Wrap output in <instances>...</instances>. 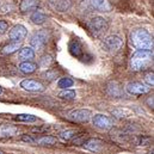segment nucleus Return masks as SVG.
I'll list each match as a JSON object with an SVG mask.
<instances>
[{
  "label": "nucleus",
  "instance_id": "2",
  "mask_svg": "<svg viewBox=\"0 0 154 154\" xmlns=\"http://www.w3.org/2000/svg\"><path fill=\"white\" fill-rule=\"evenodd\" d=\"M153 61V51L152 50H137L131 56V69L133 71H142L147 66H149Z\"/></svg>",
  "mask_w": 154,
  "mask_h": 154
},
{
  "label": "nucleus",
  "instance_id": "28",
  "mask_svg": "<svg viewBox=\"0 0 154 154\" xmlns=\"http://www.w3.org/2000/svg\"><path fill=\"white\" fill-rule=\"evenodd\" d=\"M51 62H53V57H51L50 55H45V56H43V57L41 59V61H39V67L43 68V69H45V68H48V67L51 65Z\"/></svg>",
  "mask_w": 154,
  "mask_h": 154
},
{
  "label": "nucleus",
  "instance_id": "17",
  "mask_svg": "<svg viewBox=\"0 0 154 154\" xmlns=\"http://www.w3.org/2000/svg\"><path fill=\"white\" fill-rule=\"evenodd\" d=\"M19 57L24 61H30L35 59V51L31 47H24L19 50Z\"/></svg>",
  "mask_w": 154,
  "mask_h": 154
},
{
  "label": "nucleus",
  "instance_id": "22",
  "mask_svg": "<svg viewBox=\"0 0 154 154\" xmlns=\"http://www.w3.org/2000/svg\"><path fill=\"white\" fill-rule=\"evenodd\" d=\"M18 49H20V42H12L2 48V53L4 54H13Z\"/></svg>",
  "mask_w": 154,
  "mask_h": 154
},
{
  "label": "nucleus",
  "instance_id": "23",
  "mask_svg": "<svg viewBox=\"0 0 154 154\" xmlns=\"http://www.w3.org/2000/svg\"><path fill=\"white\" fill-rule=\"evenodd\" d=\"M111 112L117 118H125V117H129V116L131 115V110H129L127 108H118V109L112 110Z\"/></svg>",
  "mask_w": 154,
  "mask_h": 154
},
{
  "label": "nucleus",
  "instance_id": "11",
  "mask_svg": "<svg viewBox=\"0 0 154 154\" xmlns=\"http://www.w3.org/2000/svg\"><path fill=\"white\" fill-rule=\"evenodd\" d=\"M90 6L99 12H110L111 5L108 0H87Z\"/></svg>",
  "mask_w": 154,
  "mask_h": 154
},
{
  "label": "nucleus",
  "instance_id": "32",
  "mask_svg": "<svg viewBox=\"0 0 154 154\" xmlns=\"http://www.w3.org/2000/svg\"><path fill=\"white\" fill-rule=\"evenodd\" d=\"M8 28V24L5 20H0V34H4Z\"/></svg>",
  "mask_w": 154,
  "mask_h": 154
},
{
  "label": "nucleus",
  "instance_id": "1",
  "mask_svg": "<svg viewBox=\"0 0 154 154\" xmlns=\"http://www.w3.org/2000/svg\"><path fill=\"white\" fill-rule=\"evenodd\" d=\"M131 44L139 50H152L153 38L146 29H136L130 34Z\"/></svg>",
  "mask_w": 154,
  "mask_h": 154
},
{
  "label": "nucleus",
  "instance_id": "30",
  "mask_svg": "<svg viewBox=\"0 0 154 154\" xmlns=\"http://www.w3.org/2000/svg\"><path fill=\"white\" fill-rule=\"evenodd\" d=\"M154 74L153 72H151V73H148V74H146V77H145V81L147 82V85L148 86H153L154 85Z\"/></svg>",
  "mask_w": 154,
  "mask_h": 154
},
{
  "label": "nucleus",
  "instance_id": "24",
  "mask_svg": "<svg viewBox=\"0 0 154 154\" xmlns=\"http://www.w3.org/2000/svg\"><path fill=\"white\" fill-rule=\"evenodd\" d=\"M75 134H77L75 130H71V129H68V130H62V131L59 133V137H60L62 141H69L72 137L75 136Z\"/></svg>",
  "mask_w": 154,
  "mask_h": 154
},
{
  "label": "nucleus",
  "instance_id": "18",
  "mask_svg": "<svg viewBox=\"0 0 154 154\" xmlns=\"http://www.w3.org/2000/svg\"><path fill=\"white\" fill-rule=\"evenodd\" d=\"M18 68H19V71H20L22 73H24V74H31V73H34V72L36 71L37 66H36L35 63L30 62V61H24V62H22V63L19 65Z\"/></svg>",
  "mask_w": 154,
  "mask_h": 154
},
{
  "label": "nucleus",
  "instance_id": "34",
  "mask_svg": "<svg viewBox=\"0 0 154 154\" xmlns=\"http://www.w3.org/2000/svg\"><path fill=\"white\" fill-rule=\"evenodd\" d=\"M147 103H148V106L153 109V97H149L148 100H147Z\"/></svg>",
  "mask_w": 154,
  "mask_h": 154
},
{
  "label": "nucleus",
  "instance_id": "13",
  "mask_svg": "<svg viewBox=\"0 0 154 154\" xmlns=\"http://www.w3.org/2000/svg\"><path fill=\"white\" fill-rule=\"evenodd\" d=\"M18 134V128L11 124L0 125V137H12Z\"/></svg>",
  "mask_w": 154,
  "mask_h": 154
},
{
  "label": "nucleus",
  "instance_id": "5",
  "mask_svg": "<svg viewBox=\"0 0 154 154\" xmlns=\"http://www.w3.org/2000/svg\"><path fill=\"white\" fill-rule=\"evenodd\" d=\"M125 90L131 96H141V94L148 93L151 87L148 85H146V84H142V82H139V81H134V82H129L125 86Z\"/></svg>",
  "mask_w": 154,
  "mask_h": 154
},
{
  "label": "nucleus",
  "instance_id": "33",
  "mask_svg": "<svg viewBox=\"0 0 154 154\" xmlns=\"http://www.w3.org/2000/svg\"><path fill=\"white\" fill-rule=\"evenodd\" d=\"M48 129H49V127H47V125H44V127H36V128L32 129V131L34 133H43V131H47Z\"/></svg>",
  "mask_w": 154,
  "mask_h": 154
},
{
  "label": "nucleus",
  "instance_id": "36",
  "mask_svg": "<svg viewBox=\"0 0 154 154\" xmlns=\"http://www.w3.org/2000/svg\"><path fill=\"white\" fill-rule=\"evenodd\" d=\"M0 154H4V153H2V152H1V151H0Z\"/></svg>",
  "mask_w": 154,
  "mask_h": 154
},
{
  "label": "nucleus",
  "instance_id": "29",
  "mask_svg": "<svg viewBox=\"0 0 154 154\" xmlns=\"http://www.w3.org/2000/svg\"><path fill=\"white\" fill-rule=\"evenodd\" d=\"M57 75H59V73L56 71H48L47 73H44V77L48 80H54L57 78Z\"/></svg>",
  "mask_w": 154,
  "mask_h": 154
},
{
  "label": "nucleus",
  "instance_id": "25",
  "mask_svg": "<svg viewBox=\"0 0 154 154\" xmlns=\"http://www.w3.org/2000/svg\"><path fill=\"white\" fill-rule=\"evenodd\" d=\"M16 119L19 122H28V123H32L37 121V117L34 115H28V114H22V115L16 116Z\"/></svg>",
  "mask_w": 154,
  "mask_h": 154
},
{
  "label": "nucleus",
  "instance_id": "8",
  "mask_svg": "<svg viewBox=\"0 0 154 154\" xmlns=\"http://www.w3.org/2000/svg\"><path fill=\"white\" fill-rule=\"evenodd\" d=\"M92 122H93V125H94V127H97V128H99V129H103V130H109V129H111L112 125H114L110 117H108V116H105V115H100V114L93 116Z\"/></svg>",
  "mask_w": 154,
  "mask_h": 154
},
{
  "label": "nucleus",
  "instance_id": "14",
  "mask_svg": "<svg viewBox=\"0 0 154 154\" xmlns=\"http://www.w3.org/2000/svg\"><path fill=\"white\" fill-rule=\"evenodd\" d=\"M103 145V141L99 139H88L86 142H84V147L91 152H99Z\"/></svg>",
  "mask_w": 154,
  "mask_h": 154
},
{
  "label": "nucleus",
  "instance_id": "6",
  "mask_svg": "<svg viewBox=\"0 0 154 154\" xmlns=\"http://www.w3.org/2000/svg\"><path fill=\"white\" fill-rule=\"evenodd\" d=\"M91 111L87 110V109H77V110H73L71 112H68L67 118L73 121V122H78V123H84V122H87L90 118H91Z\"/></svg>",
  "mask_w": 154,
  "mask_h": 154
},
{
  "label": "nucleus",
  "instance_id": "35",
  "mask_svg": "<svg viewBox=\"0 0 154 154\" xmlns=\"http://www.w3.org/2000/svg\"><path fill=\"white\" fill-rule=\"evenodd\" d=\"M1 92H2V88H1V87H0V94H1Z\"/></svg>",
  "mask_w": 154,
  "mask_h": 154
},
{
  "label": "nucleus",
  "instance_id": "21",
  "mask_svg": "<svg viewBox=\"0 0 154 154\" xmlns=\"http://www.w3.org/2000/svg\"><path fill=\"white\" fill-rule=\"evenodd\" d=\"M56 142V137L54 136H41V137H36V141L35 143L37 145H43V146H50V145H54Z\"/></svg>",
  "mask_w": 154,
  "mask_h": 154
},
{
  "label": "nucleus",
  "instance_id": "16",
  "mask_svg": "<svg viewBox=\"0 0 154 154\" xmlns=\"http://www.w3.org/2000/svg\"><path fill=\"white\" fill-rule=\"evenodd\" d=\"M106 92L111 97H121L122 96V88H121V86L116 81H111V82L108 84Z\"/></svg>",
  "mask_w": 154,
  "mask_h": 154
},
{
  "label": "nucleus",
  "instance_id": "31",
  "mask_svg": "<svg viewBox=\"0 0 154 154\" xmlns=\"http://www.w3.org/2000/svg\"><path fill=\"white\" fill-rule=\"evenodd\" d=\"M22 141H24V142H28V143H35V141H36V137H34V136H30V135H23V136H22Z\"/></svg>",
  "mask_w": 154,
  "mask_h": 154
},
{
  "label": "nucleus",
  "instance_id": "19",
  "mask_svg": "<svg viewBox=\"0 0 154 154\" xmlns=\"http://www.w3.org/2000/svg\"><path fill=\"white\" fill-rule=\"evenodd\" d=\"M37 0H22L19 4V10L22 12H28L31 10H35L37 6Z\"/></svg>",
  "mask_w": 154,
  "mask_h": 154
},
{
  "label": "nucleus",
  "instance_id": "20",
  "mask_svg": "<svg viewBox=\"0 0 154 154\" xmlns=\"http://www.w3.org/2000/svg\"><path fill=\"white\" fill-rule=\"evenodd\" d=\"M30 20L34 23V24H37V25H41L43 23L47 22V16L42 12V11H35L31 16H30Z\"/></svg>",
  "mask_w": 154,
  "mask_h": 154
},
{
  "label": "nucleus",
  "instance_id": "27",
  "mask_svg": "<svg viewBox=\"0 0 154 154\" xmlns=\"http://www.w3.org/2000/svg\"><path fill=\"white\" fill-rule=\"evenodd\" d=\"M57 86L61 87V88H65L67 90L68 87H72L73 86V80L71 78H61L57 82Z\"/></svg>",
  "mask_w": 154,
  "mask_h": 154
},
{
  "label": "nucleus",
  "instance_id": "15",
  "mask_svg": "<svg viewBox=\"0 0 154 154\" xmlns=\"http://www.w3.org/2000/svg\"><path fill=\"white\" fill-rule=\"evenodd\" d=\"M50 5L54 10L56 11H60V12H63L69 8L71 6V2L68 0H50Z\"/></svg>",
  "mask_w": 154,
  "mask_h": 154
},
{
  "label": "nucleus",
  "instance_id": "3",
  "mask_svg": "<svg viewBox=\"0 0 154 154\" xmlns=\"http://www.w3.org/2000/svg\"><path fill=\"white\" fill-rule=\"evenodd\" d=\"M87 28L90 30V32L94 36H100L103 35L105 31H108L109 24L106 22V19H104L103 17H93L92 19H90L87 22Z\"/></svg>",
  "mask_w": 154,
  "mask_h": 154
},
{
  "label": "nucleus",
  "instance_id": "7",
  "mask_svg": "<svg viewBox=\"0 0 154 154\" xmlns=\"http://www.w3.org/2000/svg\"><path fill=\"white\" fill-rule=\"evenodd\" d=\"M103 44H104V47L106 48L108 51H110V53H117L122 48L123 41L121 39V37L112 35V36H109V37H106V38L104 39L103 41Z\"/></svg>",
  "mask_w": 154,
  "mask_h": 154
},
{
  "label": "nucleus",
  "instance_id": "4",
  "mask_svg": "<svg viewBox=\"0 0 154 154\" xmlns=\"http://www.w3.org/2000/svg\"><path fill=\"white\" fill-rule=\"evenodd\" d=\"M49 37V34L47 30H39L37 32H35L31 38H30V45L36 49V50H42L44 48V45L47 44V41Z\"/></svg>",
  "mask_w": 154,
  "mask_h": 154
},
{
  "label": "nucleus",
  "instance_id": "9",
  "mask_svg": "<svg viewBox=\"0 0 154 154\" xmlns=\"http://www.w3.org/2000/svg\"><path fill=\"white\" fill-rule=\"evenodd\" d=\"M25 37H26V28L22 24L14 25L8 32V38L13 42H22Z\"/></svg>",
  "mask_w": 154,
  "mask_h": 154
},
{
  "label": "nucleus",
  "instance_id": "12",
  "mask_svg": "<svg viewBox=\"0 0 154 154\" xmlns=\"http://www.w3.org/2000/svg\"><path fill=\"white\" fill-rule=\"evenodd\" d=\"M68 49H69V53L75 56V57H81L82 54H84V48H82V44L78 41V39H72L68 44Z\"/></svg>",
  "mask_w": 154,
  "mask_h": 154
},
{
  "label": "nucleus",
  "instance_id": "10",
  "mask_svg": "<svg viewBox=\"0 0 154 154\" xmlns=\"http://www.w3.org/2000/svg\"><path fill=\"white\" fill-rule=\"evenodd\" d=\"M20 87H23L26 91H31V92H42L44 90V86L36 80H31V79H25L20 82Z\"/></svg>",
  "mask_w": 154,
  "mask_h": 154
},
{
  "label": "nucleus",
  "instance_id": "26",
  "mask_svg": "<svg viewBox=\"0 0 154 154\" xmlns=\"http://www.w3.org/2000/svg\"><path fill=\"white\" fill-rule=\"evenodd\" d=\"M57 97L61 99H74L77 97V93L72 90H63L57 94Z\"/></svg>",
  "mask_w": 154,
  "mask_h": 154
}]
</instances>
